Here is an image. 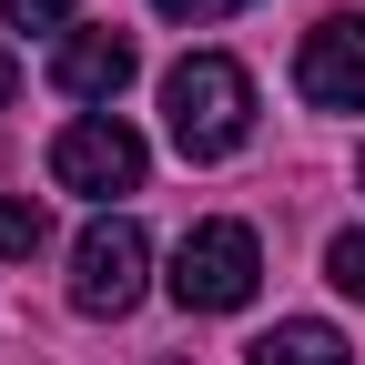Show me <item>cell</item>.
<instances>
[{
	"mask_svg": "<svg viewBox=\"0 0 365 365\" xmlns=\"http://www.w3.org/2000/svg\"><path fill=\"white\" fill-rule=\"evenodd\" d=\"M163 122H173L182 163L244 153V132H254V81H244V61H223V51L173 61V71H163Z\"/></svg>",
	"mask_w": 365,
	"mask_h": 365,
	"instance_id": "obj_1",
	"label": "cell"
},
{
	"mask_svg": "<svg viewBox=\"0 0 365 365\" xmlns=\"http://www.w3.org/2000/svg\"><path fill=\"white\" fill-rule=\"evenodd\" d=\"M173 304L182 314H234V304H254V284H264V244H254V223H193V234L173 244Z\"/></svg>",
	"mask_w": 365,
	"mask_h": 365,
	"instance_id": "obj_2",
	"label": "cell"
},
{
	"mask_svg": "<svg viewBox=\"0 0 365 365\" xmlns=\"http://www.w3.org/2000/svg\"><path fill=\"white\" fill-rule=\"evenodd\" d=\"M143 284H153V234H143L132 213H102V223L71 244V304H81V314H132Z\"/></svg>",
	"mask_w": 365,
	"mask_h": 365,
	"instance_id": "obj_3",
	"label": "cell"
},
{
	"mask_svg": "<svg viewBox=\"0 0 365 365\" xmlns=\"http://www.w3.org/2000/svg\"><path fill=\"white\" fill-rule=\"evenodd\" d=\"M143 132L112 122V112H91V122H61V143H51V182L61 193H91V203H112V193H143Z\"/></svg>",
	"mask_w": 365,
	"mask_h": 365,
	"instance_id": "obj_4",
	"label": "cell"
},
{
	"mask_svg": "<svg viewBox=\"0 0 365 365\" xmlns=\"http://www.w3.org/2000/svg\"><path fill=\"white\" fill-rule=\"evenodd\" d=\"M294 91L314 112H365V21L335 11V21H314L304 31V51H294Z\"/></svg>",
	"mask_w": 365,
	"mask_h": 365,
	"instance_id": "obj_5",
	"label": "cell"
},
{
	"mask_svg": "<svg viewBox=\"0 0 365 365\" xmlns=\"http://www.w3.org/2000/svg\"><path fill=\"white\" fill-rule=\"evenodd\" d=\"M51 81L71 91V102H122V81H132V41H122V31H71L61 51H51Z\"/></svg>",
	"mask_w": 365,
	"mask_h": 365,
	"instance_id": "obj_6",
	"label": "cell"
},
{
	"mask_svg": "<svg viewBox=\"0 0 365 365\" xmlns=\"http://www.w3.org/2000/svg\"><path fill=\"white\" fill-rule=\"evenodd\" d=\"M355 345L335 335V325H314V314H294V325H274V335H254V365H345Z\"/></svg>",
	"mask_w": 365,
	"mask_h": 365,
	"instance_id": "obj_7",
	"label": "cell"
},
{
	"mask_svg": "<svg viewBox=\"0 0 365 365\" xmlns=\"http://www.w3.org/2000/svg\"><path fill=\"white\" fill-rule=\"evenodd\" d=\"M41 244H51V213H41V203H0V254H11V264H31Z\"/></svg>",
	"mask_w": 365,
	"mask_h": 365,
	"instance_id": "obj_8",
	"label": "cell"
},
{
	"mask_svg": "<svg viewBox=\"0 0 365 365\" xmlns=\"http://www.w3.org/2000/svg\"><path fill=\"white\" fill-rule=\"evenodd\" d=\"M325 284L365 304V234H335V244H325Z\"/></svg>",
	"mask_w": 365,
	"mask_h": 365,
	"instance_id": "obj_9",
	"label": "cell"
},
{
	"mask_svg": "<svg viewBox=\"0 0 365 365\" xmlns=\"http://www.w3.org/2000/svg\"><path fill=\"white\" fill-rule=\"evenodd\" d=\"M71 11H81V0H0L11 31H61V41H71Z\"/></svg>",
	"mask_w": 365,
	"mask_h": 365,
	"instance_id": "obj_10",
	"label": "cell"
},
{
	"mask_svg": "<svg viewBox=\"0 0 365 365\" xmlns=\"http://www.w3.org/2000/svg\"><path fill=\"white\" fill-rule=\"evenodd\" d=\"M163 21H223V11H244V0H153Z\"/></svg>",
	"mask_w": 365,
	"mask_h": 365,
	"instance_id": "obj_11",
	"label": "cell"
},
{
	"mask_svg": "<svg viewBox=\"0 0 365 365\" xmlns=\"http://www.w3.org/2000/svg\"><path fill=\"white\" fill-rule=\"evenodd\" d=\"M11 91H21V71H11V51H0V112H11Z\"/></svg>",
	"mask_w": 365,
	"mask_h": 365,
	"instance_id": "obj_12",
	"label": "cell"
},
{
	"mask_svg": "<svg viewBox=\"0 0 365 365\" xmlns=\"http://www.w3.org/2000/svg\"><path fill=\"white\" fill-rule=\"evenodd\" d=\"M355 182H365V153H355Z\"/></svg>",
	"mask_w": 365,
	"mask_h": 365,
	"instance_id": "obj_13",
	"label": "cell"
}]
</instances>
